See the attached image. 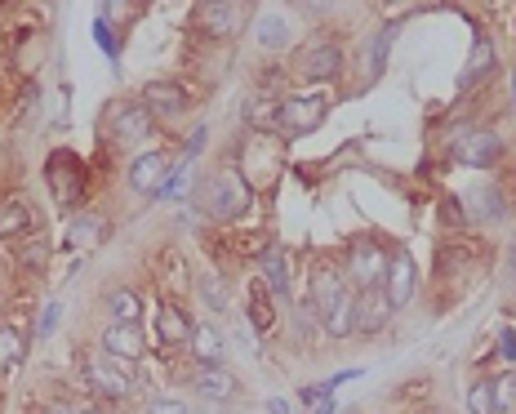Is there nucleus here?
<instances>
[{
    "instance_id": "32",
    "label": "nucleus",
    "mask_w": 516,
    "mask_h": 414,
    "mask_svg": "<svg viewBox=\"0 0 516 414\" xmlns=\"http://www.w3.org/2000/svg\"><path fill=\"white\" fill-rule=\"evenodd\" d=\"M303 410L307 414H334L339 401H334V392L325 388V383H316V388H303Z\"/></svg>"
},
{
    "instance_id": "44",
    "label": "nucleus",
    "mask_w": 516,
    "mask_h": 414,
    "mask_svg": "<svg viewBox=\"0 0 516 414\" xmlns=\"http://www.w3.org/2000/svg\"><path fill=\"white\" fill-rule=\"evenodd\" d=\"M58 414H103V410H94V406H72V410H58Z\"/></svg>"
},
{
    "instance_id": "9",
    "label": "nucleus",
    "mask_w": 516,
    "mask_h": 414,
    "mask_svg": "<svg viewBox=\"0 0 516 414\" xmlns=\"http://www.w3.org/2000/svg\"><path fill=\"white\" fill-rule=\"evenodd\" d=\"M85 374L107 401H125L134 392V374H129L121 361H112L107 352H89L85 357Z\"/></svg>"
},
{
    "instance_id": "7",
    "label": "nucleus",
    "mask_w": 516,
    "mask_h": 414,
    "mask_svg": "<svg viewBox=\"0 0 516 414\" xmlns=\"http://www.w3.org/2000/svg\"><path fill=\"white\" fill-rule=\"evenodd\" d=\"M347 63L343 41H307L294 58V72L307 76V81H334Z\"/></svg>"
},
{
    "instance_id": "4",
    "label": "nucleus",
    "mask_w": 516,
    "mask_h": 414,
    "mask_svg": "<svg viewBox=\"0 0 516 414\" xmlns=\"http://www.w3.org/2000/svg\"><path fill=\"white\" fill-rule=\"evenodd\" d=\"M347 290H352V285H347V276H343L339 263H330V259H316L312 268H307V299H303V303L316 312V317L325 321V312H330V308L343 299Z\"/></svg>"
},
{
    "instance_id": "31",
    "label": "nucleus",
    "mask_w": 516,
    "mask_h": 414,
    "mask_svg": "<svg viewBox=\"0 0 516 414\" xmlns=\"http://www.w3.org/2000/svg\"><path fill=\"white\" fill-rule=\"evenodd\" d=\"M436 219H441L450 232H463V228H468V210H463L459 196H441V205H436Z\"/></svg>"
},
{
    "instance_id": "15",
    "label": "nucleus",
    "mask_w": 516,
    "mask_h": 414,
    "mask_svg": "<svg viewBox=\"0 0 516 414\" xmlns=\"http://www.w3.org/2000/svg\"><path fill=\"white\" fill-rule=\"evenodd\" d=\"M392 303H387L383 290H356V334H365V339H374L379 330H387V321H392Z\"/></svg>"
},
{
    "instance_id": "39",
    "label": "nucleus",
    "mask_w": 516,
    "mask_h": 414,
    "mask_svg": "<svg viewBox=\"0 0 516 414\" xmlns=\"http://www.w3.org/2000/svg\"><path fill=\"white\" fill-rule=\"evenodd\" d=\"M58 330V303H45V312L36 317V339H49Z\"/></svg>"
},
{
    "instance_id": "34",
    "label": "nucleus",
    "mask_w": 516,
    "mask_h": 414,
    "mask_svg": "<svg viewBox=\"0 0 516 414\" xmlns=\"http://www.w3.org/2000/svg\"><path fill=\"white\" fill-rule=\"evenodd\" d=\"M45 259H49V241L45 236H32V241H18V263H27V268H45Z\"/></svg>"
},
{
    "instance_id": "1",
    "label": "nucleus",
    "mask_w": 516,
    "mask_h": 414,
    "mask_svg": "<svg viewBox=\"0 0 516 414\" xmlns=\"http://www.w3.org/2000/svg\"><path fill=\"white\" fill-rule=\"evenodd\" d=\"M250 201H254L250 183H245L236 170H210L201 183H196V205H201L214 223H236L245 210H250Z\"/></svg>"
},
{
    "instance_id": "37",
    "label": "nucleus",
    "mask_w": 516,
    "mask_h": 414,
    "mask_svg": "<svg viewBox=\"0 0 516 414\" xmlns=\"http://www.w3.org/2000/svg\"><path fill=\"white\" fill-rule=\"evenodd\" d=\"M143 414H187V401H178V397H152L143 406Z\"/></svg>"
},
{
    "instance_id": "19",
    "label": "nucleus",
    "mask_w": 516,
    "mask_h": 414,
    "mask_svg": "<svg viewBox=\"0 0 516 414\" xmlns=\"http://www.w3.org/2000/svg\"><path fill=\"white\" fill-rule=\"evenodd\" d=\"M192 357H196V366H223V352H227V339L218 334V325L214 321H196V330H192Z\"/></svg>"
},
{
    "instance_id": "43",
    "label": "nucleus",
    "mask_w": 516,
    "mask_h": 414,
    "mask_svg": "<svg viewBox=\"0 0 516 414\" xmlns=\"http://www.w3.org/2000/svg\"><path fill=\"white\" fill-rule=\"evenodd\" d=\"M267 414H290V401H281V397H272V401H267Z\"/></svg>"
},
{
    "instance_id": "38",
    "label": "nucleus",
    "mask_w": 516,
    "mask_h": 414,
    "mask_svg": "<svg viewBox=\"0 0 516 414\" xmlns=\"http://www.w3.org/2000/svg\"><path fill=\"white\" fill-rule=\"evenodd\" d=\"M94 41L107 49V58H112V63H116V58H121V45L112 41V27H107V18H98V23H94Z\"/></svg>"
},
{
    "instance_id": "3",
    "label": "nucleus",
    "mask_w": 516,
    "mask_h": 414,
    "mask_svg": "<svg viewBox=\"0 0 516 414\" xmlns=\"http://www.w3.org/2000/svg\"><path fill=\"white\" fill-rule=\"evenodd\" d=\"M325 112H330V98L325 90H312V94H290L276 103V130L290 134V138H303L312 134L316 125L325 121Z\"/></svg>"
},
{
    "instance_id": "16",
    "label": "nucleus",
    "mask_w": 516,
    "mask_h": 414,
    "mask_svg": "<svg viewBox=\"0 0 516 414\" xmlns=\"http://www.w3.org/2000/svg\"><path fill=\"white\" fill-rule=\"evenodd\" d=\"M192 330H196V321L187 317L178 303H161V308H156V339H161L165 348H187Z\"/></svg>"
},
{
    "instance_id": "8",
    "label": "nucleus",
    "mask_w": 516,
    "mask_h": 414,
    "mask_svg": "<svg viewBox=\"0 0 516 414\" xmlns=\"http://www.w3.org/2000/svg\"><path fill=\"white\" fill-rule=\"evenodd\" d=\"M454 165H468V170H494V165L508 156V143H503L494 130H472L454 143Z\"/></svg>"
},
{
    "instance_id": "26",
    "label": "nucleus",
    "mask_w": 516,
    "mask_h": 414,
    "mask_svg": "<svg viewBox=\"0 0 516 414\" xmlns=\"http://www.w3.org/2000/svg\"><path fill=\"white\" fill-rule=\"evenodd\" d=\"M258 45L272 49V54H281V49H290V23H285L276 9H267V14H258Z\"/></svg>"
},
{
    "instance_id": "42",
    "label": "nucleus",
    "mask_w": 516,
    "mask_h": 414,
    "mask_svg": "<svg viewBox=\"0 0 516 414\" xmlns=\"http://www.w3.org/2000/svg\"><path fill=\"white\" fill-rule=\"evenodd\" d=\"M201 143H205V125H196L192 143H187V156H196V152H201Z\"/></svg>"
},
{
    "instance_id": "46",
    "label": "nucleus",
    "mask_w": 516,
    "mask_h": 414,
    "mask_svg": "<svg viewBox=\"0 0 516 414\" xmlns=\"http://www.w3.org/2000/svg\"><path fill=\"white\" fill-rule=\"evenodd\" d=\"M512 272H516V254H512Z\"/></svg>"
},
{
    "instance_id": "30",
    "label": "nucleus",
    "mask_w": 516,
    "mask_h": 414,
    "mask_svg": "<svg viewBox=\"0 0 516 414\" xmlns=\"http://www.w3.org/2000/svg\"><path fill=\"white\" fill-rule=\"evenodd\" d=\"M472 263L468 245H436V272H459Z\"/></svg>"
},
{
    "instance_id": "25",
    "label": "nucleus",
    "mask_w": 516,
    "mask_h": 414,
    "mask_svg": "<svg viewBox=\"0 0 516 414\" xmlns=\"http://www.w3.org/2000/svg\"><path fill=\"white\" fill-rule=\"evenodd\" d=\"M396 36H401V18H392V23H387L379 36H374V45H370V63H365V81H379V76H383L387 54H392Z\"/></svg>"
},
{
    "instance_id": "14",
    "label": "nucleus",
    "mask_w": 516,
    "mask_h": 414,
    "mask_svg": "<svg viewBox=\"0 0 516 414\" xmlns=\"http://www.w3.org/2000/svg\"><path fill=\"white\" fill-rule=\"evenodd\" d=\"M192 388L201 392L210 406H227V401L241 397V383H236V374L227 370V366H196Z\"/></svg>"
},
{
    "instance_id": "5",
    "label": "nucleus",
    "mask_w": 516,
    "mask_h": 414,
    "mask_svg": "<svg viewBox=\"0 0 516 414\" xmlns=\"http://www.w3.org/2000/svg\"><path fill=\"white\" fill-rule=\"evenodd\" d=\"M156 116L143 107V98H121V103L107 107V134H112L116 147H134L152 134Z\"/></svg>"
},
{
    "instance_id": "20",
    "label": "nucleus",
    "mask_w": 516,
    "mask_h": 414,
    "mask_svg": "<svg viewBox=\"0 0 516 414\" xmlns=\"http://www.w3.org/2000/svg\"><path fill=\"white\" fill-rule=\"evenodd\" d=\"M23 236H32V205L18 201V196H5L0 201V241H23Z\"/></svg>"
},
{
    "instance_id": "29",
    "label": "nucleus",
    "mask_w": 516,
    "mask_h": 414,
    "mask_svg": "<svg viewBox=\"0 0 516 414\" xmlns=\"http://www.w3.org/2000/svg\"><path fill=\"white\" fill-rule=\"evenodd\" d=\"M494 414H516V374L503 370L494 379Z\"/></svg>"
},
{
    "instance_id": "13",
    "label": "nucleus",
    "mask_w": 516,
    "mask_h": 414,
    "mask_svg": "<svg viewBox=\"0 0 516 414\" xmlns=\"http://www.w3.org/2000/svg\"><path fill=\"white\" fill-rule=\"evenodd\" d=\"M165 179H170V156L165 152H138L134 161H129V187H134L138 196H156Z\"/></svg>"
},
{
    "instance_id": "33",
    "label": "nucleus",
    "mask_w": 516,
    "mask_h": 414,
    "mask_svg": "<svg viewBox=\"0 0 516 414\" xmlns=\"http://www.w3.org/2000/svg\"><path fill=\"white\" fill-rule=\"evenodd\" d=\"M468 414H494V379H476L468 388Z\"/></svg>"
},
{
    "instance_id": "41",
    "label": "nucleus",
    "mask_w": 516,
    "mask_h": 414,
    "mask_svg": "<svg viewBox=\"0 0 516 414\" xmlns=\"http://www.w3.org/2000/svg\"><path fill=\"white\" fill-rule=\"evenodd\" d=\"M361 374H365V370H339V374H330V379H325V388H330V392H334V388H343V383L361 379Z\"/></svg>"
},
{
    "instance_id": "28",
    "label": "nucleus",
    "mask_w": 516,
    "mask_h": 414,
    "mask_svg": "<svg viewBox=\"0 0 516 414\" xmlns=\"http://www.w3.org/2000/svg\"><path fill=\"white\" fill-rule=\"evenodd\" d=\"M316 339H325L321 317H316L307 303H294V343H299V348H316Z\"/></svg>"
},
{
    "instance_id": "23",
    "label": "nucleus",
    "mask_w": 516,
    "mask_h": 414,
    "mask_svg": "<svg viewBox=\"0 0 516 414\" xmlns=\"http://www.w3.org/2000/svg\"><path fill=\"white\" fill-rule=\"evenodd\" d=\"M107 317L112 321H125V325H143V299H138V290H107Z\"/></svg>"
},
{
    "instance_id": "27",
    "label": "nucleus",
    "mask_w": 516,
    "mask_h": 414,
    "mask_svg": "<svg viewBox=\"0 0 516 414\" xmlns=\"http://www.w3.org/2000/svg\"><path fill=\"white\" fill-rule=\"evenodd\" d=\"M27 357V339L14 330V325H0V374H14Z\"/></svg>"
},
{
    "instance_id": "40",
    "label": "nucleus",
    "mask_w": 516,
    "mask_h": 414,
    "mask_svg": "<svg viewBox=\"0 0 516 414\" xmlns=\"http://www.w3.org/2000/svg\"><path fill=\"white\" fill-rule=\"evenodd\" d=\"M494 63V58H490V45H476V58H472V63H468V81H472V76H481L485 72V67H490Z\"/></svg>"
},
{
    "instance_id": "21",
    "label": "nucleus",
    "mask_w": 516,
    "mask_h": 414,
    "mask_svg": "<svg viewBox=\"0 0 516 414\" xmlns=\"http://www.w3.org/2000/svg\"><path fill=\"white\" fill-rule=\"evenodd\" d=\"M463 210H468V223H503L512 214L508 201H503V192H494V187H476Z\"/></svg>"
},
{
    "instance_id": "17",
    "label": "nucleus",
    "mask_w": 516,
    "mask_h": 414,
    "mask_svg": "<svg viewBox=\"0 0 516 414\" xmlns=\"http://www.w3.org/2000/svg\"><path fill=\"white\" fill-rule=\"evenodd\" d=\"M187 103H192V98H187V90L183 85H174V81H152L143 90V107L152 116H165V121H170V116H183Z\"/></svg>"
},
{
    "instance_id": "36",
    "label": "nucleus",
    "mask_w": 516,
    "mask_h": 414,
    "mask_svg": "<svg viewBox=\"0 0 516 414\" xmlns=\"http://www.w3.org/2000/svg\"><path fill=\"white\" fill-rule=\"evenodd\" d=\"M494 348H499V357L508 361V366H516V330L512 325H503V330L494 334Z\"/></svg>"
},
{
    "instance_id": "12",
    "label": "nucleus",
    "mask_w": 516,
    "mask_h": 414,
    "mask_svg": "<svg viewBox=\"0 0 516 414\" xmlns=\"http://www.w3.org/2000/svg\"><path fill=\"white\" fill-rule=\"evenodd\" d=\"M414 290H419V268H414L410 254H392L387 259V276H383V294L392 308H405V303L414 299Z\"/></svg>"
},
{
    "instance_id": "2",
    "label": "nucleus",
    "mask_w": 516,
    "mask_h": 414,
    "mask_svg": "<svg viewBox=\"0 0 516 414\" xmlns=\"http://www.w3.org/2000/svg\"><path fill=\"white\" fill-rule=\"evenodd\" d=\"M387 259H392V254H383V245L374 241V236H352V241H347V259L339 268L352 290H383Z\"/></svg>"
},
{
    "instance_id": "35",
    "label": "nucleus",
    "mask_w": 516,
    "mask_h": 414,
    "mask_svg": "<svg viewBox=\"0 0 516 414\" xmlns=\"http://www.w3.org/2000/svg\"><path fill=\"white\" fill-rule=\"evenodd\" d=\"M196 290H201V299H205V308H210V312L227 308V290H218V276L214 272H205L201 281H196Z\"/></svg>"
},
{
    "instance_id": "45",
    "label": "nucleus",
    "mask_w": 516,
    "mask_h": 414,
    "mask_svg": "<svg viewBox=\"0 0 516 414\" xmlns=\"http://www.w3.org/2000/svg\"><path fill=\"white\" fill-rule=\"evenodd\" d=\"M187 414H223V410H187Z\"/></svg>"
},
{
    "instance_id": "6",
    "label": "nucleus",
    "mask_w": 516,
    "mask_h": 414,
    "mask_svg": "<svg viewBox=\"0 0 516 414\" xmlns=\"http://www.w3.org/2000/svg\"><path fill=\"white\" fill-rule=\"evenodd\" d=\"M45 183H49V192H54V201L72 210V205L85 196V170H81V156H72V152H54V156L45 161Z\"/></svg>"
},
{
    "instance_id": "18",
    "label": "nucleus",
    "mask_w": 516,
    "mask_h": 414,
    "mask_svg": "<svg viewBox=\"0 0 516 414\" xmlns=\"http://www.w3.org/2000/svg\"><path fill=\"white\" fill-rule=\"evenodd\" d=\"M258 276H263V285L276 294V299H290L294 294L290 259H285V250H276V245H267V250L258 254Z\"/></svg>"
},
{
    "instance_id": "24",
    "label": "nucleus",
    "mask_w": 516,
    "mask_h": 414,
    "mask_svg": "<svg viewBox=\"0 0 516 414\" xmlns=\"http://www.w3.org/2000/svg\"><path fill=\"white\" fill-rule=\"evenodd\" d=\"M245 317H250V325L258 334H267L272 330V321H276V303H272V290L263 285V276L250 285V308H245Z\"/></svg>"
},
{
    "instance_id": "11",
    "label": "nucleus",
    "mask_w": 516,
    "mask_h": 414,
    "mask_svg": "<svg viewBox=\"0 0 516 414\" xmlns=\"http://www.w3.org/2000/svg\"><path fill=\"white\" fill-rule=\"evenodd\" d=\"M196 27H201L205 36H214V41H223V36H236L245 27V5H218V0H210V5H196Z\"/></svg>"
},
{
    "instance_id": "10",
    "label": "nucleus",
    "mask_w": 516,
    "mask_h": 414,
    "mask_svg": "<svg viewBox=\"0 0 516 414\" xmlns=\"http://www.w3.org/2000/svg\"><path fill=\"white\" fill-rule=\"evenodd\" d=\"M98 352H107L121 366H134V361L147 357V334L143 325H125V321H107L103 339H98Z\"/></svg>"
},
{
    "instance_id": "22",
    "label": "nucleus",
    "mask_w": 516,
    "mask_h": 414,
    "mask_svg": "<svg viewBox=\"0 0 516 414\" xmlns=\"http://www.w3.org/2000/svg\"><path fill=\"white\" fill-rule=\"evenodd\" d=\"M321 330H325V339H330V343H343L347 334H356V290H347L343 299L325 312Z\"/></svg>"
}]
</instances>
